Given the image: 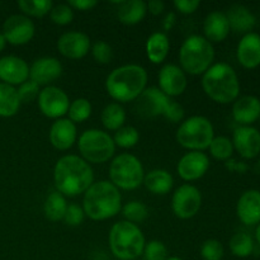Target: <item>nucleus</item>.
<instances>
[{"label": "nucleus", "instance_id": "nucleus-1", "mask_svg": "<svg viewBox=\"0 0 260 260\" xmlns=\"http://www.w3.org/2000/svg\"><path fill=\"white\" fill-rule=\"evenodd\" d=\"M53 180L58 192L68 197L85 193L94 183V173L89 162L78 155H65L57 160Z\"/></svg>", "mask_w": 260, "mask_h": 260}, {"label": "nucleus", "instance_id": "nucleus-2", "mask_svg": "<svg viewBox=\"0 0 260 260\" xmlns=\"http://www.w3.org/2000/svg\"><path fill=\"white\" fill-rule=\"evenodd\" d=\"M147 73L142 66L129 63L114 69L106 80V89L117 102L136 101L146 89Z\"/></svg>", "mask_w": 260, "mask_h": 260}, {"label": "nucleus", "instance_id": "nucleus-3", "mask_svg": "<svg viewBox=\"0 0 260 260\" xmlns=\"http://www.w3.org/2000/svg\"><path fill=\"white\" fill-rule=\"evenodd\" d=\"M121 207L122 197L119 189L108 180L93 183L84 194V213L94 221L114 217L121 211Z\"/></svg>", "mask_w": 260, "mask_h": 260}, {"label": "nucleus", "instance_id": "nucleus-4", "mask_svg": "<svg viewBox=\"0 0 260 260\" xmlns=\"http://www.w3.org/2000/svg\"><path fill=\"white\" fill-rule=\"evenodd\" d=\"M202 88L212 101L221 104L236 101L240 93L238 75L235 70L225 62L215 63L203 74Z\"/></svg>", "mask_w": 260, "mask_h": 260}, {"label": "nucleus", "instance_id": "nucleus-5", "mask_svg": "<svg viewBox=\"0 0 260 260\" xmlns=\"http://www.w3.org/2000/svg\"><path fill=\"white\" fill-rule=\"evenodd\" d=\"M146 243L136 223L119 221L109 231V248L118 260H135L142 253Z\"/></svg>", "mask_w": 260, "mask_h": 260}, {"label": "nucleus", "instance_id": "nucleus-6", "mask_svg": "<svg viewBox=\"0 0 260 260\" xmlns=\"http://www.w3.org/2000/svg\"><path fill=\"white\" fill-rule=\"evenodd\" d=\"M215 60V48L210 41L202 36H189L183 42L179 51L182 70L190 75L205 74Z\"/></svg>", "mask_w": 260, "mask_h": 260}, {"label": "nucleus", "instance_id": "nucleus-7", "mask_svg": "<svg viewBox=\"0 0 260 260\" xmlns=\"http://www.w3.org/2000/svg\"><path fill=\"white\" fill-rule=\"evenodd\" d=\"M215 139V129L208 118L193 116L182 122L177 131V141L180 146L190 151H203L208 149Z\"/></svg>", "mask_w": 260, "mask_h": 260}, {"label": "nucleus", "instance_id": "nucleus-8", "mask_svg": "<svg viewBox=\"0 0 260 260\" xmlns=\"http://www.w3.org/2000/svg\"><path fill=\"white\" fill-rule=\"evenodd\" d=\"M144 167L132 154H119L109 165V179L118 189H136L144 183Z\"/></svg>", "mask_w": 260, "mask_h": 260}, {"label": "nucleus", "instance_id": "nucleus-9", "mask_svg": "<svg viewBox=\"0 0 260 260\" xmlns=\"http://www.w3.org/2000/svg\"><path fill=\"white\" fill-rule=\"evenodd\" d=\"M79 151L86 162L102 164L111 159L116 151V144L109 134L98 128L84 131L79 137Z\"/></svg>", "mask_w": 260, "mask_h": 260}, {"label": "nucleus", "instance_id": "nucleus-10", "mask_svg": "<svg viewBox=\"0 0 260 260\" xmlns=\"http://www.w3.org/2000/svg\"><path fill=\"white\" fill-rule=\"evenodd\" d=\"M202 206V194L192 184H183L174 192L172 198L173 212L182 220L194 217Z\"/></svg>", "mask_w": 260, "mask_h": 260}, {"label": "nucleus", "instance_id": "nucleus-11", "mask_svg": "<svg viewBox=\"0 0 260 260\" xmlns=\"http://www.w3.org/2000/svg\"><path fill=\"white\" fill-rule=\"evenodd\" d=\"M38 107L48 118L60 119L65 116L70 107L69 96L62 89L48 85L38 94Z\"/></svg>", "mask_w": 260, "mask_h": 260}, {"label": "nucleus", "instance_id": "nucleus-12", "mask_svg": "<svg viewBox=\"0 0 260 260\" xmlns=\"http://www.w3.org/2000/svg\"><path fill=\"white\" fill-rule=\"evenodd\" d=\"M35 23L23 14L10 15L3 24V36L13 46H22L29 42L35 36Z\"/></svg>", "mask_w": 260, "mask_h": 260}, {"label": "nucleus", "instance_id": "nucleus-13", "mask_svg": "<svg viewBox=\"0 0 260 260\" xmlns=\"http://www.w3.org/2000/svg\"><path fill=\"white\" fill-rule=\"evenodd\" d=\"M169 96L165 95L159 88H146L135 103L136 113L142 118H154L164 113V109L169 102Z\"/></svg>", "mask_w": 260, "mask_h": 260}, {"label": "nucleus", "instance_id": "nucleus-14", "mask_svg": "<svg viewBox=\"0 0 260 260\" xmlns=\"http://www.w3.org/2000/svg\"><path fill=\"white\" fill-rule=\"evenodd\" d=\"M210 168V159L202 151L187 152L179 160L177 167V172L182 179L187 182L201 179L207 173Z\"/></svg>", "mask_w": 260, "mask_h": 260}, {"label": "nucleus", "instance_id": "nucleus-15", "mask_svg": "<svg viewBox=\"0 0 260 260\" xmlns=\"http://www.w3.org/2000/svg\"><path fill=\"white\" fill-rule=\"evenodd\" d=\"M57 48L61 55L65 57L79 60L90 50V38L88 35L79 30L66 32L58 38Z\"/></svg>", "mask_w": 260, "mask_h": 260}, {"label": "nucleus", "instance_id": "nucleus-16", "mask_svg": "<svg viewBox=\"0 0 260 260\" xmlns=\"http://www.w3.org/2000/svg\"><path fill=\"white\" fill-rule=\"evenodd\" d=\"M29 78V66L18 56H4L0 58V80L8 85H22Z\"/></svg>", "mask_w": 260, "mask_h": 260}, {"label": "nucleus", "instance_id": "nucleus-17", "mask_svg": "<svg viewBox=\"0 0 260 260\" xmlns=\"http://www.w3.org/2000/svg\"><path fill=\"white\" fill-rule=\"evenodd\" d=\"M160 90L167 96H178L184 93L187 88V76L182 70V68L174 65V63H168L162 66L160 70L159 76Z\"/></svg>", "mask_w": 260, "mask_h": 260}, {"label": "nucleus", "instance_id": "nucleus-18", "mask_svg": "<svg viewBox=\"0 0 260 260\" xmlns=\"http://www.w3.org/2000/svg\"><path fill=\"white\" fill-rule=\"evenodd\" d=\"M234 149L245 159H253L260 152V132L251 126H240L233 136Z\"/></svg>", "mask_w": 260, "mask_h": 260}, {"label": "nucleus", "instance_id": "nucleus-19", "mask_svg": "<svg viewBox=\"0 0 260 260\" xmlns=\"http://www.w3.org/2000/svg\"><path fill=\"white\" fill-rule=\"evenodd\" d=\"M62 74V65L56 57H41L29 68V80L37 85H48Z\"/></svg>", "mask_w": 260, "mask_h": 260}, {"label": "nucleus", "instance_id": "nucleus-20", "mask_svg": "<svg viewBox=\"0 0 260 260\" xmlns=\"http://www.w3.org/2000/svg\"><path fill=\"white\" fill-rule=\"evenodd\" d=\"M239 220L249 226L260 223V190L249 189L241 194L236 205Z\"/></svg>", "mask_w": 260, "mask_h": 260}, {"label": "nucleus", "instance_id": "nucleus-21", "mask_svg": "<svg viewBox=\"0 0 260 260\" xmlns=\"http://www.w3.org/2000/svg\"><path fill=\"white\" fill-rule=\"evenodd\" d=\"M78 129L74 122L69 118L56 119L50 129V141L55 149L60 151L69 150L76 141Z\"/></svg>", "mask_w": 260, "mask_h": 260}, {"label": "nucleus", "instance_id": "nucleus-22", "mask_svg": "<svg viewBox=\"0 0 260 260\" xmlns=\"http://www.w3.org/2000/svg\"><path fill=\"white\" fill-rule=\"evenodd\" d=\"M238 60L244 68L255 69L260 65V36L249 32L243 36L236 50Z\"/></svg>", "mask_w": 260, "mask_h": 260}, {"label": "nucleus", "instance_id": "nucleus-23", "mask_svg": "<svg viewBox=\"0 0 260 260\" xmlns=\"http://www.w3.org/2000/svg\"><path fill=\"white\" fill-rule=\"evenodd\" d=\"M233 116L241 126H250L260 117V101L254 95L236 99L233 106Z\"/></svg>", "mask_w": 260, "mask_h": 260}, {"label": "nucleus", "instance_id": "nucleus-24", "mask_svg": "<svg viewBox=\"0 0 260 260\" xmlns=\"http://www.w3.org/2000/svg\"><path fill=\"white\" fill-rule=\"evenodd\" d=\"M203 30H205L206 40L210 42H221L225 40L231 30L226 13L218 10L211 12L203 23Z\"/></svg>", "mask_w": 260, "mask_h": 260}, {"label": "nucleus", "instance_id": "nucleus-25", "mask_svg": "<svg viewBox=\"0 0 260 260\" xmlns=\"http://www.w3.org/2000/svg\"><path fill=\"white\" fill-rule=\"evenodd\" d=\"M226 17H228L229 24H230V29L238 33H245L246 35L253 29L256 23L255 17L249 10V8L241 4L231 5L226 13Z\"/></svg>", "mask_w": 260, "mask_h": 260}, {"label": "nucleus", "instance_id": "nucleus-26", "mask_svg": "<svg viewBox=\"0 0 260 260\" xmlns=\"http://www.w3.org/2000/svg\"><path fill=\"white\" fill-rule=\"evenodd\" d=\"M118 19L123 24L134 25L141 22L147 12L146 3L142 0H124L118 3Z\"/></svg>", "mask_w": 260, "mask_h": 260}, {"label": "nucleus", "instance_id": "nucleus-27", "mask_svg": "<svg viewBox=\"0 0 260 260\" xmlns=\"http://www.w3.org/2000/svg\"><path fill=\"white\" fill-rule=\"evenodd\" d=\"M144 184L154 194H167L174 185L173 175L168 170L154 169L145 175Z\"/></svg>", "mask_w": 260, "mask_h": 260}, {"label": "nucleus", "instance_id": "nucleus-28", "mask_svg": "<svg viewBox=\"0 0 260 260\" xmlns=\"http://www.w3.org/2000/svg\"><path fill=\"white\" fill-rule=\"evenodd\" d=\"M170 50V42L164 32H155L146 41V55L152 63H161Z\"/></svg>", "mask_w": 260, "mask_h": 260}, {"label": "nucleus", "instance_id": "nucleus-29", "mask_svg": "<svg viewBox=\"0 0 260 260\" xmlns=\"http://www.w3.org/2000/svg\"><path fill=\"white\" fill-rule=\"evenodd\" d=\"M18 91L14 86L0 83V117L9 118L17 114L20 107Z\"/></svg>", "mask_w": 260, "mask_h": 260}, {"label": "nucleus", "instance_id": "nucleus-30", "mask_svg": "<svg viewBox=\"0 0 260 260\" xmlns=\"http://www.w3.org/2000/svg\"><path fill=\"white\" fill-rule=\"evenodd\" d=\"M68 206L69 205L66 203L65 196L61 194L58 190L51 192L48 197L46 198L45 207H43L46 218H48L50 221L63 220Z\"/></svg>", "mask_w": 260, "mask_h": 260}, {"label": "nucleus", "instance_id": "nucleus-31", "mask_svg": "<svg viewBox=\"0 0 260 260\" xmlns=\"http://www.w3.org/2000/svg\"><path fill=\"white\" fill-rule=\"evenodd\" d=\"M102 123L109 131H118L126 122V112L119 103H109L102 111Z\"/></svg>", "mask_w": 260, "mask_h": 260}, {"label": "nucleus", "instance_id": "nucleus-32", "mask_svg": "<svg viewBox=\"0 0 260 260\" xmlns=\"http://www.w3.org/2000/svg\"><path fill=\"white\" fill-rule=\"evenodd\" d=\"M230 246L231 253L239 258H246L250 255L254 250V241L249 234L246 233H238L230 239Z\"/></svg>", "mask_w": 260, "mask_h": 260}, {"label": "nucleus", "instance_id": "nucleus-33", "mask_svg": "<svg viewBox=\"0 0 260 260\" xmlns=\"http://www.w3.org/2000/svg\"><path fill=\"white\" fill-rule=\"evenodd\" d=\"M18 7L29 17H45L51 12L53 4L51 0H19Z\"/></svg>", "mask_w": 260, "mask_h": 260}, {"label": "nucleus", "instance_id": "nucleus-34", "mask_svg": "<svg viewBox=\"0 0 260 260\" xmlns=\"http://www.w3.org/2000/svg\"><path fill=\"white\" fill-rule=\"evenodd\" d=\"M69 119L74 123H81L86 121L91 114V104L86 98H78L71 102L69 107Z\"/></svg>", "mask_w": 260, "mask_h": 260}, {"label": "nucleus", "instance_id": "nucleus-35", "mask_svg": "<svg viewBox=\"0 0 260 260\" xmlns=\"http://www.w3.org/2000/svg\"><path fill=\"white\" fill-rule=\"evenodd\" d=\"M210 152L215 159L228 160L230 159L234 152V145L229 137L217 136L212 140L210 145Z\"/></svg>", "mask_w": 260, "mask_h": 260}, {"label": "nucleus", "instance_id": "nucleus-36", "mask_svg": "<svg viewBox=\"0 0 260 260\" xmlns=\"http://www.w3.org/2000/svg\"><path fill=\"white\" fill-rule=\"evenodd\" d=\"M140 134L135 127L132 126H123L116 131V135L113 137V141L117 146L123 147V149H129L134 147L139 142Z\"/></svg>", "mask_w": 260, "mask_h": 260}, {"label": "nucleus", "instance_id": "nucleus-37", "mask_svg": "<svg viewBox=\"0 0 260 260\" xmlns=\"http://www.w3.org/2000/svg\"><path fill=\"white\" fill-rule=\"evenodd\" d=\"M122 213H123L126 221L132 223L142 222L147 217V215H149L146 206L142 202H139V201H132V202L127 203L122 208Z\"/></svg>", "mask_w": 260, "mask_h": 260}, {"label": "nucleus", "instance_id": "nucleus-38", "mask_svg": "<svg viewBox=\"0 0 260 260\" xmlns=\"http://www.w3.org/2000/svg\"><path fill=\"white\" fill-rule=\"evenodd\" d=\"M203 260H221L223 256V245L216 239H208L201 246Z\"/></svg>", "mask_w": 260, "mask_h": 260}, {"label": "nucleus", "instance_id": "nucleus-39", "mask_svg": "<svg viewBox=\"0 0 260 260\" xmlns=\"http://www.w3.org/2000/svg\"><path fill=\"white\" fill-rule=\"evenodd\" d=\"M51 20L55 24L58 25H66L69 23L73 22L74 19V12L73 8L69 7L68 4H58L52 7L50 12Z\"/></svg>", "mask_w": 260, "mask_h": 260}, {"label": "nucleus", "instance_id": "nucleus-40", "mask_svg": "<svg viewBox=\"0 0 260 260\" xmlns=\"http://www.w3.org/2000/svg\"><path fill=\"white\" fill-rule=\"evenodd\" d=\"M144 255L146 260H167L168 249L161 241L152 240L145 245Z\"/></svg>", "mask_w": 260, "mask_h": 260}, {"label": "nucleus", "instance_id": "nucleus-41", "mask_svg": "<svg viewBox=\"0 0 260 260\" xmlns=\"http://www.w3.org/2000/svg\"><path fill=\"white\" fill-rule=\"evenodd\" d=\"M20 103H30L40 94V85L32 80H27L17 89Z\"/></svg>", "mask_w": 260, "mask_h": 260}, {"label": "nucleus", "instance_id": "nucleus-42", "mask_svg": "<svg viewBox=\"0 0 260 260\" xmlns=\"http://www.w3.org/2000/svg\"><path fill=\"white\" fill-rule=\"evenodd\" d=\"M91 53H93L94 60L99 63H108L113 56L112 47L104 41H98L94 43L91 47Z\"/></svg>", "mask_w": 260, "mask_h": 260}, {"label": "nucleus", "instance_id": "nucleus-43", "mask_svg": "<svg viewBox=\"0 0 260 260\" xmlns=\"http://www.w3.org/2000/svg\"><path fill=\"white\" fill-rule=\"evenodd\" d=\"M162 116H164L168 121L173 122V123H178V122H180L184 118V108H183L178 102L169 101L168 102L167 107H165Z\"/></svg>", "mask_w": 260, "mask_h": 260}, {"label": "nucleus", "instance_id": "nucleus-44", "mask_svg": "<svg viewBox=\"0 0 260 260\" xmlns=\"http://www.w3.org/2000/svg\"><path fill=\"white\" fill-rule=\"evenodd\" d=\"M84 216H85V213H84V210L80 206L69 205L63 221L70 226H78L84 221Z\"/></svg>", "mask_w": 260, "mask_h": 260}, {"label": "nucleus", "instance_id": "nucleus-45", "mask_svg": "<svg viewBox=\"0 0 260 260\" xmlns=\"http://www.w3.org/2000/svg\"><path fill=\"white\" fill-rule=\"evenodd\" d=\"M201 5L200 0H175L174 7L183 14H192Z\"/></svg>", "mask_w": 260, "mask_h": 260}, {"label": "nucleus", "instance_id": "nucleus-46", "mask_svg": "<svg viewBox=\"0 0 260 260\" xmlns=\"http://www.w3.org/2000/svg\"><path fill=\"white\" fill-rule=\"evenodd\" d=\"M98 4L96 0H70L69 2V7L74 8V9L79 10H90L91 8H94Z\"/></svg>", "mask_w": 260, "mask_h": 260}, {"label": "nucleus", "instance_id": "nucleus-47", "mask_svg": "<svg viewBox=\"0 0 260 260\" xmlns=\"http://www.w3.org/2000/svg\"><path fill=\"white\" fill-rule=\"evenodd\" d=\"M146 5H147V10L154 15L161 14L165 9V4L164 2H161V0H151V2Z\"/></svg>", "mask_w": 260, "mask_h": 260}, {"label": "nucleus", "instance_id": "nucleus-48", "mask_svg": "<svg viewBox=\"0 0 260 260\" xmlns=\"http://www.w3.org/2000/svg\"><path fill=\"white\" fill-rule=\"evenodd\" d=\"M226 167H228L230 170H236V172H244V170L248 169V167H246V165L241 164V162H239V161H235V160L226 162Z\"/></svg>", "mask_w": 260, "mask_h": 260}, {"label": "nucleus", "instance_id": "nucleus-49", "mask_svg": "<svg viewBox=\"0 0 260 260\" xmlns=\"http://www.w3.org/2000/svg\"><path fill=\"white\" fill-rule=\"evenodd\" d=\"M174 22H175V15L173 14V13H169V14H168L167 17H165V19H164V28H165V29L169 30L170 28L174 25Z\"/></svg>", "mask_w": 260, "mask_h": 260}, {"label": "nucleus", "instance_id": "nucleus-50", "mask_svg": "<svg viewBox=\"0 0 260 260\" xmlns=\"http://www.w3.org/2000/svg\"><path fill=\"white\" fill-rule=\"evenodd\" d=\"M5 46H7V40H5V37L3 36V33H0V52L4 50Z\"/></svg>", "mask_w": 260, "mask_h": 260}, {"label": "nucleus", "instance_id": "nucleus-51", "mask_svg": "<svg viewBox=\"0 0 260 260\" xmlns=\"http://www.w3.org/2000/svg\"><path fill=\"white\" fill-rule=\"evenodd\" d=\"M255 236H256V241L260 244V223L256 226V230H255Z\"/></svg>", "mask_w": 260, "mask_h": 260}, {"label": "nucleus", "instance_id": "nucleus-52", "mask_svg": "<svg viewBox=\"0 0 260 260\" xmlns=\"http://www.w3.org/2000/svg\"><path fill=\"white\" fill-rule=\"evenodd\" d=\"M255 170H256V172H258L259 174H260V160H259L258 162H256V165H255Z\"/></svg>", "mask_w": 260, "mask_h": 260}, {"label": "nucleus", "instance_id": "nucleus-53", "mask_svg": "<svg viewBox=\"0 0 260 260\" xmlns=\"http://www.w3.org/2000/svg\"><path fill=\"white\" fill-rule=\"evenodd\" d=\"M167 260H183V259L178 258V256H172V258H168Z\"/></svg>", "mask_w": 260, "mask_h": 260}]
</instances>
